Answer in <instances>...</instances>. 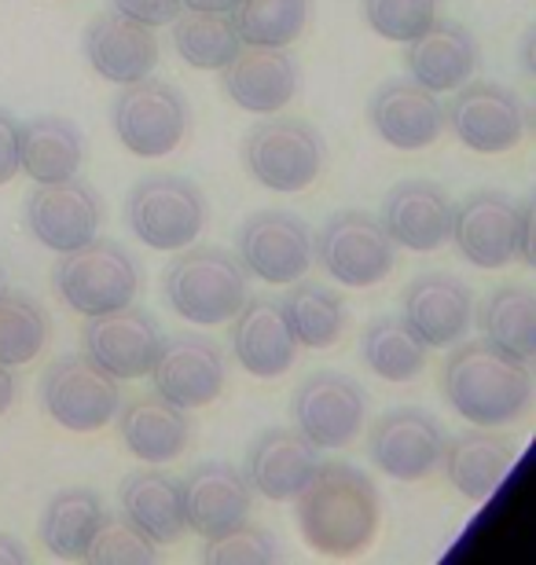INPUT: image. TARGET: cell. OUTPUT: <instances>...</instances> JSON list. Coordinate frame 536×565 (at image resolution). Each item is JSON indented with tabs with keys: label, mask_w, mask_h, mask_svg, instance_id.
<instances>
[{
	"label": "cell",
	"mask_w": 536,
	"mask_h": 565,
	"mask_svg": "<svg viewBox=\"0 0 536 565\" xmlns=\"http://www.w3.org/2000/svg\"><path fill=\"white\" fill-rule=\"evenodd\" d=\"M302 540L324 558H360L375 544L382 500L375 481L349 462H320L309 484L294 495Z\"/></svg>",
	"instance_id": "obj_1"
},
{
	"label": "cell",
	"mask_w": 536,
	"mask_h": 565,
	"mask_svg": "<svg viewBox=\"0 0 536 565\" xmlns=\"http://www.w3.org/2000/svg\"><path fill=\"white\" fill-rule=\"evenodd\" d=\"M533 390L526 360L504 353L485 338L460 345L441 367V397L477 429L518 426L533 408Z\"/></svg>",
	"instance_id": "obj_2"
},
{
	"label": "cell",
	"mask_w": 536,
	"mask_h": 565,
	"mask_svg": "<svg viewBox=\"0 0 536 565\" xmlns=\"http://www.w3.org/2000/svg\"><path fill=\"white\" fill-rule=\"evenodd\" d=\"M166 301L185 323L224 327L250 301V273L221 246H185L162 276Z\"/></svg>",
	"instance_id": "obj_3"
},
{
	"label": "cell",
	"mask_w": 536,
	"mask_h": 565,
	"mask_svg": "<svg viewBox=\"0 0 536 565\" xmlns=\"http://www.w3.org/2000/svg\"><path fill=\"white\" fill-rule=\"evenodd\" d=\"M52 282L66 309L88 320V316L118 312L125 305H133L136 294H140V268L122 243L96 235L93 243L60 254Z\"/></svg>",
	"instance_id": "obj_4"
},
{
	"label": "cell",
	"mask_w": 536,
	"mask_h": 565,
	"mask_svg": "<svg viewBox=\"0 0 536 565\" xmlns=\"http://www.w3.org/2000/svg\"><path fill=\"white\" fill-rule=\"evenodd\" d=\"M246 173L261 188L280 191V195H298L313 188L324 173L327 147L324 137L302 118H276L258 121L243 140Z\"/></svg>",
	"instance_id": "obj_5"
},
{
	"label": "cell",
	"mask_w": 536,
	"mask_h": 565,
	"mask_svg": "<svg viewBox=\"0 0 536 565\" xmlns=\"http://www.w3.org/2000/svg\"><path fill=\"white\" fill-rule=\"evenodd\" d=\"M125 217H129V228L144 246L162 254H177L199 239L202 228H207L210 210L199 184L174 173H158V177H144L129 191Z\"/></svg>",
	"instance_id": "obj_6"
},
{
	"label": "cell",
	"mask_w": 536,
	"mask_h": 565,
	"mask_svg": "<svg viewBox=\"0 0 536 565\" xmlns=\"http://www.w3.org/2000/svg\"><path fill=\"white\" fill-rule=\"evenodd\" d=\"M44 415L66 434H96L114 423L122 408L118 379L93 364L85 353L55 356L41 379Z\"/></svg>",
	"instance_id": "obj_7"
},
{
	"label": "cell",
	"mask_w": 536,
	"mask_h": 565,
	"mask_svg": "<svg viewBox=\"0 0 536 565\" xmlns=\"http://www.w3.org/2000/svg\"><path fill=\"white\" fill-rule=\"evenodd\" d=\"M313 257L324 273L349 290H368L390 279L397 268V243L382 221L364 210H341L327 217L320 239H313Z\"/></svg>",
	"instance_id": "obj_8"
},
{
	"label": "cell",
	"mask_w": 536,
	"mask_h": 565,
	"mask_svg": "<svg viewBox=\"0 0 536 565\" xmlns=\"http://www.w3.org/2000/svg\"><path fill=\"white\" fill-rule=\"evenodd\" d=\"M188 104L174 85L144 77L122 85L111 104V129L136 158H166L188 137Z\"/></svg>",
	"instance_id": "obj_9"
},
{
	"label": "cell",
	"mask_w": 536,
	"mask_h": 565,
	"mask_svg": "<svg viewBox=\"0 0 536 565\" xmlns=\"http://www.w3.org/2000/svg\"><path fill=\"white\" fill-rule=\"evenodd\" d=\"M291 415L294 429L316 448H349L360 440L368 423V393L341 371H316L294 390Z\"/></svg>",
	"instance_id": "obj_10"
},
{
	"label": "cell",
	"mask_w": 536,
	"mask_h": 565,
	"mask_svg": "<svg viewBox=\"0 0 536 565\" xmlns=\"http://www.w3.org/2000/svg\"><path fill=\"white\" fill-rule=\"evenodd\" d=\"M235 257L254 279L291 287L313 268V232L287 210H258L235 235Z\"/></svg>",
	"instance_id": "obj_11"
},
{
	"label": "cell",
	"mask_w": 536,
	"mask_h": 565,
	"mask_svg": "<svg viewBox=\"0 0 536 565\" xmlns=\"http://www.w3.org/2000/svg\"><path fill=\"white\" fill-rule=\"evenodd\" d=\"M444 126L466 151L504 154L526 137V107L496 82H466L444 107Z\"/></svg>",
	"instance_id": "obj_12"
},
{
	"label": "cell",
	"mask_w": 536,
	"mask_h": 565,
	"mask_svg": "<svg viewBox=\"0 0 536 565\" xmlns=\"http://www.w3.org/2000/svg\"><path fill=\"white\" fill-rule=\"evenodd\" d=\"M151 386L158 397L185 412L210 408L228 386V364L221 345L207 334H174L162 338L151 367Z\"/></svg>",
	"instance_id": "obj_13"
},
{
	"label": "cell",
	"mask_w": 536,
	"mask_h": 565,
	"mask_svg": "<svg viewBox=\"0 0 536 565\" xmlns=\"http://www.w3.org/2000/svg\"><path fill=\"white\" fill-rule=\"evenodd\" d=\"M518 224L522 202L507 199L504 191H474L460 206H452L449 239L463 254V262L496 273L518 262Z\"/></svg>",
	"instance_id": "obj_14"
},
{
	"label": "cell",
	"mask_w": 536,
	"mask_h": 565,
	"mask_svg": "<svg viewBox=\"0 0 536 565\" xmlns=\"http://www.w3.org/2000/svg\"><path fill=\"white\" fill-rule=\"evenodd\" d=\"M444 429L423 408H393L368 429V456L386 478L416 484L427 481L441 462Z\"/></svg>",
	"instance_id": "obj_15"
},
{
	"label": "cell",
	"mask_w": 536,
	"mask_h": 565,
	"mask_svg": "<svg viewBox=\"0 0 536 565\" xmlns=\"http://www.w3.org/2000/svg\"><path fill=\"white\" fill-rule=\"evenodd\" d=\"M104 224L99 195L85 180H60V184H33L27 199V228L44 250L71 254L93 243Z\"/></svg>",
	"instance_id": "obj_16"
},
{
	"label": "cell",
	"mask_w": 536,
	"mask_h": 565,
	"mask_svg": "<svg viewBox=\"0 0 536 565\" xmlns=\"http://www.w3.org/2000/svg\"><path fill=\"white\" fill-rule=\"evenodd\" d=\"M82 345L85 356L104 367L107 375L118 382H136L151 375L162 334H158L151 316L125 305L118 312L88 316V323L82 327Z\"/></svg>",
	"instance_id": "obj_17"
},
{
	"label": "cell",
	"mask_w": 536,
	"mask_h": 565,
	"mask_svg": "<svg viewBox=\"0 0 536 565\" xmlns=\"http://www.w3.org/2000/svg\"><path fill=\"white\" fill-rule=\"evenodd\" d=\"M474 290L452 273H423L404 290V323L427 349L460 345L474 327Z\"/></svg>",
	"instance_id": "obj_18"
},
{
	"label": "cell",
	"mask_w": 536,
	"mask_h": 565,
	"mask_svg": "<svg viewBox=\"0 0 536 565\" xmlns=\"http://www.w3.org/2000/svg\"><path fill=\"white\" fill-rule=\"evenodd\" d=\"M180 507H185L188 533L213 540L246 522L254 511V489L232 462H199L180 481Z\"/></svg>",
	"instance_id": "obj_19"
},
{
	"label": "cell",
	"mask_w": 536,
	"mask_h": 565,
	"mask_svg": "<svg viewBox=\"0 0 536 565\" xmlns=\"http://www.w3.org/2000/svg\"><path fill=\"white\" fill-rule=\"evenodd\" d=\"M221 88L239 110L246 115H280L283 107L298 96L302 74L298 63L291 60L283 49H265V44H243L235 52V60L224 66Z\"/></svg>",
	"instance_id": "obj_20"
},
{
	"label": "cell",
	"mask_w": 536,
	"mask_h": 565,
	"mask_svg": "<svg viewBox=\"0 0 536 565\" xmlns=\"http://www.w3.org/2000/svg\"><path fill=\"white\" fill-rule=\"evenodd\" d=\"M518 459V440L500 429H466V434L444 437L438 470L463 500L485 503Z\"/></svg>",
	"instance_id": "obj_21"
},
{
	"label": "cell",
	"mask_w": 536,
	"mask_h": 565,
	"mask_svg": "<svg viewBox=\"0 0 536 565\" xmlns=\"http://www.w3.org/2000/svg\"><path fill=\"white\" fill-rule=\"evenodd\" d=\"M452 206L449 191L433 180H401L382 199V228L386 235L412 254H433L452 235Z\"/></svg>",
	"instance_id": "obj_22"
},
{
	"label": "cell",
	"mask_w": 536,
	"mask_h": 565,
	"mask_svg": "<svg viewBox=\"0 0 536 565\" xmlns=\"http://www.w3.org/2000/svg\"><path fill=\"white\" fill-rule=\"evenodd\" d=\"M158 55H162L158 33L151 26H144V22L118 15V11L96 15L85 26L88 66H93L104 82L118 85V88L151 77L158 66Z\"/></svg>",
	"instance_id": "obj_23"
},
{
	"label": "cell",
	"mask_w": 536,
	"mask_h": 565,
	"mask_svg": "<svg viewBox=\"0 0 536 565\" xmlns=\"http://www.w3.org/2000/svg\"><path fill=\"white\" fill-rule=\"evenodd\" d=\"M320 448L298 429H265L246 448V481L272 503H291L320 467Z\"/></svg>",
	"instance_id": "obj_24"
},
{
	"label": "cell",
	"mask_w": 536,
	"mask_h": 565,
	"mask_svg": "<svg viewBox=\"0 0 536 565\" xmlns=\"http://www.w3.org/2000/svg\"><path fill=\"white\" fill-rule=\"evenodd\" d=\"M368 121L393 151H427L444 132V107L438 93H427L408 77V82H386L371 96Z\"/></svg>",
	"instance_id": "obj_25"
},
{
	"label": "cell",
	"mask_w": 536,
	"mask_h": 565,
	"mask_svg": "<svg viewBox=\"0 0 536 565\" xmlns=\"http://www.w3.org/2000/svg\"><path fill=\"white\" fill-rule=\"evenodd\" d=\"M477 60L482 52L474 33L449 19H433L416 41H408L404 52L408 77L427 93H455L477 74Z\"/></svg>",
	"instance_id": "obj_26"
},
{
	"label": "cell",
	"mask_w": 536,
	"mask_h": 565,
	"mask_svg": "<svg viewBox=\"0 0 536 565\" xmlns=\"http://www.w3.org/2000/svg\"><path fill=\"white\" fill-rule=\"evenodd\" d=\"M232 353L235 364L254 379H280L287 375L298 360V342H294L287 320L280 312V301L250 298L232 320Z\"/></svg>",
	"instance_id": "obj_27"
},
{
	"label": "cell",
	"mask_w": 536,
	"mask_h": 565,
	"mask_svg": "<svg viewBox=\"0 0 536 565\" xmlns=\"http://www.w3.org/2000/svg\"><path fill=\"white\" fill-rule=\"evenodd\" d=\"M114 419H118L125 451L147 462V467H166V462H177L188 451V412L169 404L166 397H158V393H144V397L129 401L125 408H118Z\"/></svg>",
	"instance_id": "obj_28"
},
{
	"label": "cell",
	"mask_w": 536,
	"mask_h": 565,
	"mask_svg": "<svg viewBox=\"0 0 536 565\" xmlns=\"http://www.w3.org/2000/svg\"><path fill=\"white\" fill-rule=\"evenodd\" d=\"M118 507L125 522H133L155 547H174L188 533L180 481L158 467L133 470L118 489Z\"/></svg>",
	"instance_id": "obj_29"
},
{
	"label": "cell",
	"mask_w": 536,
	"mask_h": 565,
	"mask_svg": "<svg viewBox=\"0 0 536 565\" xmlns=\"http://www.w3.org/2000/svg\"><path fill=\"white\" fill-rule=\"evenodd\" d=\"M85 140L74 121L60 115H41L19 121V173L33 184H60L82 173Z\"/></svg>",
	"instance_id": "obj_30"
},
{
	"label": "cell",
	"mask_w": 536,
	"mask_h": 565,
	"mask_svg": "<svg viewBox=\"0 0 536 565\" xmlns=\"http://www.w3.org/2000/svg\"><path fill=\"white\" fill-rule=\"evenodd\" d=\"M104 500L93 489H63L44 503L41 514V544L52 558L82 562L96 529L104 525Z\"/></svg>",
	"instance_id": "obj_31"
},
{
	"label": "cell",
	"mask_w": 536,
	"mask_h": 565,
	"mask_svg": "<svg viewBox=\"0 0 536 565\" xmlns=\"http://www.w3.org/2000/svg\"><path fill=\"white\" fill-rule=\"evenodd\" d=\"M430 349L419 342L412 327L404 323V316H379L364 327L360 338V356L375 379L390 382V386H408L427 371Z\"/></svg>",
	"instance_id": "obj_32"
},
{
	"label": "cell",
	"mask_w": 536,
	"mask_h": 565,
	"mask_svg": "<svg viewBox=\"0 0 536 565\" xmlns=\"http://www.w3.org/2000/svg\"><path fill=\"white\" fill-rule=\"evenodd\" d=\"M474 312L485 331V342L526 360V364L536 356V294L529 287H518V282L496 287Z\"/></svg>",
	"instance_id": "obj_33"
},
{
	"label": "cell",
	"mask_w": 536,
	"mask_h": 565,
	"mask_svg": "<svg viewBox=\"0 0 536 565\" xmlns=\"http://www.w3.org/2000/svg\"><path fill=\"white\" fill-rule=\"evenodd\" d=\"M280 312L287 320L298 349H330L346 334V301L320 282H291L287 298L280 301Z\"/></svg>",
	"instance_id": "obj_34"
},
{
	"label": "cell",
	"mask_w": 536,
	"mask_h": 565,
	"mask_svg": "<svg viewBox=\"0 0 536 565\" xmlns=\"http://www.w3.org/2000/svg\"><path fill=\"white\" fill-rule=\"evenodd\" d=\"M169 26H174V52L196 71H224L243 49L232 19L217 11H180Z\"/></svg>",
	"instance_id": "obj_35"
},
{
	"label": "cell",
	"mask_w": 536,
	"mask_h": 565,
	"mask_svg": "<svg viewBox=\"0 0 536 565\" xmlns=\"http://www.w3.org/2000/svg\"><path fill=\"white\" fill-rule=\"evenodd\" d=\"M52 323L38 298L0 287V364L27 367L49 345Z\"/></svg>",
	"instance_id": "obj_36"
},
{
	"label": "cell",
	"mask_w": 536,
	"mask_h": 565,
	"mask_svg": "<svg viewBox=\"0 0 536 565\" xmlns=\"http://www.w3.org/2000/svg\"><path fill=\"white\" fill-rule=\"evenodd\" d=\"M228 19L243 44L287 49L309 26V0H235Z\"/></svg>",
	"instance_id": "obj_37"
},
{
	"label": "cell",
	"mask_w": 536,
	"mask_h": 565,
	"mask_svg": "<svg viewBox=\"0 0 536 565\" xmlns=\"http://www.w3.org/2000/svg\"><path fill=\"white\" fill-rule=\"evenodd\" d=\"M364 19L382 41L408 44L438 19V0H364Z\"/></svg>",
	"instance_id": "obj_38"
},
{
	"label": "cell",
	"mask_w": 536,
	"mask_h": 565,
	"mask_svg": "<svg viewBox=\"0 0 536 565\" xmlns=\"http://www.w3.org/2000/svg\"><path fill=\"white\" fill-rule=\"evenodd\" d=\"M158 547L147 540L140 529L125 518H104L96 529L93 544L85 551V562H155Z\"/></svg>",
	"instance_id": "obj_39"
},
{
	"label": "cell",
	"mask_w": 536,
	"mask_h": 565,
	"mask_svg": "<svg viewBox=\"0 0 536 565\" xmlns=\"http://www.w3.org/2000/svg\"><path fill=\"white\" fill-rule=\"evenodd\" d=\"M283 551L280 544L272 540V533L258 525H235L228 533L207 540L202 547V562H246V565H258V562H280Z\"/></svg>",
	"instance_id": "obj_40"
},
{
	"label": "cell",
	"mask_w": 536,
	"mask_h": 565,
	"mask_svg": "<svg viewBox=\"0 0 536 565\" xmlns=\"http://www.w3.org/2000/svg\"><path fill=\"white\" fill-rule=\"evenodd\" d=\"M111 4L118 15L133 19V22H144V26H151V30L169 26V22L185 11L180 8V0H111Z\"/></svg>",
	"instance_id": "obj_41"
},
{
	"label": "cell",
	"mask_w": 536,
	"mask_h": 565,
	"mask_svg": "<svg viewBox=\"0 0 536 565\" xmlns=\"http://www.w3.org/2000/svg\"><path fill=\"white\" fill-rule=\"evenodd\" d=\"M19 173V118L0 107V188Z\"/></svg>",
	"instance_id": "obj_42"
},
{
	"label": "cell",
	"mask_w": 536,
	"mask_h": 565,
	"mask_svg": "<svg viewBox=\"0 0 536 565\" xmlns=\"http://www.w3.org/2000/svg\"><path fill=\"white\" fill-rule=\"evenodd\" d=\"M518 262L533 265V202H522V224H518Z\"/></svg>",
	"instance_id": "obj_43"
},
{
	"label": "cell",
	"mask_w": 536,
	"mask_h": 565,
	"mask_svg": "<svg viewBox=\"0 0 536 565\" xmlns=\"http://www.w3.org/2000/svg\"><path fill=\"white\" fill-rule=\"evenodd\" d=\"M11 404H15V375H11V367L0 364V415H4Z\"/></svg>",
	"instance_id": "obj_44"
},
{
	"label": "cell",
	"mask_w": 536,
	"mask_h": 565,
	"mask_svg": "<svg viewBox=\"0 0 536 565\" xmlns=\"http://www.w3.org/2000/svg\"><path fill=\"white\" fill-rule=\"evenodd\" d=\"M235 0H180L185 11H217V15H228Z\"/></svg>",
	"instance_id": "obj_45"
},
{
	"label": "cell",
	"mask_w": 536,
	"mask_h": 565,
	"mask_svg": "<svg viewBox=\"0 0 536 565\" xmlns=\"http://www.w3.org/2000/svg\"><path fill=\"white\" fill-rule=\"evenodd\" d=\"M0 562H27V547L15 536L0 533Z\"/></svg>",
	"instance_id": "obj_46"
},
{
	"label": "cell",
	"mask_w": 536,
	"mask_h": 565,
	"mask_svg": "<svg viewBox=\"0 0 536 565\" xmlns=\"http://www.w3.org/2000/svg\"><path fill=\"white\" fill-rule=\"evenodd\" d=\"M0 287H4V276H0Z\"/></svg>",
	"instance_id": "obj_47"
}]
</instances>
